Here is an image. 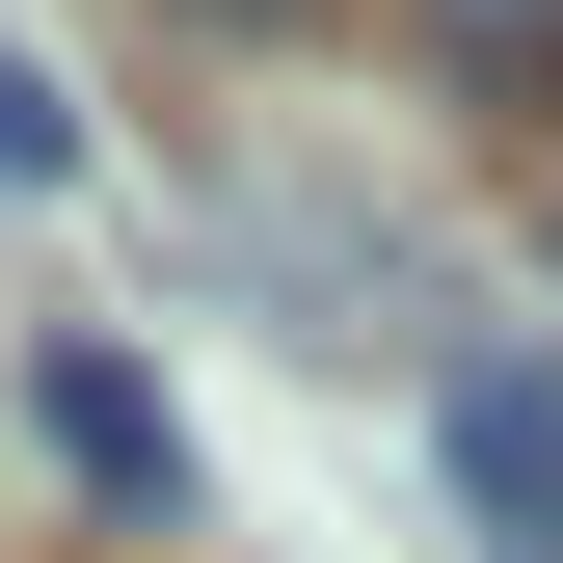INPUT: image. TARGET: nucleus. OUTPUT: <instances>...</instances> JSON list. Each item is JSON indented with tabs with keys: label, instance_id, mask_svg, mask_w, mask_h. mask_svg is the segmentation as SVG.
Wrapping results in <instances>:
<instances>
[{
	"label": "nucleus",
	"instance_id": "nucleus-4",
	"mask_svg": "<svg viewBox=\"0 0 563 563\" xmlns=\"http://www.w3.org/2000/svg\"><path fill=\"white\" fill-rule=\"evenodd\" d=\"M430 27H456V54H537V27H563V0H430Z\"/></svg>",
	"mask_w": 563,
	"mask_h": 563
},
{
	"label": "nucleus",
	"instance_id": "nucleus-5",
	"mask_svg": "<svg viewBox=\"0 0 563 563\" xmlns=\"http://www.w3.org/2000/svg\"><path fill=\"white\" fill-rule=\"evenodd\" d=\"M216 27H322V0H216Z\"/></svg>",
	"mask_w": 563,
	"mask_h": 563
},
{
	"label": "nucleus",
	"instance_id": "nucleus-3",
	"mask_svg": "<svg viewBox=\"0 0 563 563\" xmlns=\"http://www.w3.org/2000/svg\"><path fill=\"white\" fill-rule=\"evenodd\" d=\"M0 188H81V81H54L27 27H0Z\"/></svg>",
	"mask_w": 563,
	"mask_h": 563
},
{
	"label": "nucleus",
	"instance_id": "nucleus-1",
	"mask_svg": "<svg viewBox=\"0 0 563 563\" xmlns=\"http://www.w3.org/2000/svg\"><path fill=\"white\" fill-rule=\"evenodd\" d=\"M27 430H54V483H81L108 537H188V402L134 376V349H54V376H27Z\"/></svg>",
	"mask_w": 563,
	"mask_h": 563
},
{
	"label": "nucleus",
	"instance_id": "nucleus-2",
	"mask_svg": "<svg viewBox=\"0 0 563 563\" xmlns=\"http://www.w3.org/2000/svg\"><path fill=\"white\" fill-rule=\"evenodd\" d=\"M456 483H483L510 563H563V376L537 349H456Z\"/></svg>",
	"mask_w": 563,
	"mask_h": 563
}]
</instances>
